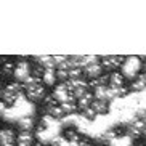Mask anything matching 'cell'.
Here are the masks:
<instances>
[{
	"mask_svg": "<svg viewBox=\"0 0 146 146\" xmlns=\"http://www.w3.org/2000/svg\"><path fill=\"white\" fill-rule=\"evenodd\" d=\"M119 72L124 76L125 80H133L143 69V61L140 56H125L122 64H120Z\"/></svg>",
	"mask_w": 146,
	"mask_h": 146,
	"instance_id": "1",
	"label": "cell"
},
{
	"mask_svg": "<svg viewBox=\"0 0 146 146\" xmlns=\"http://www.w3.org/2000/svg\"><path fill=\"white\" fill-rule=\"evenodd\" d=\"M31 64L26 58H21L15 63V71H13V76L11 77L15 79V82H19V84H24L27 80V77H31Z\"/></svg>",
	"mask_w": 146,
	"mask_h": 146,
	"instance_id": "2",
	"label": "cell"
},
{
	"mask_svg": "<svg viewBox=\"0 0 146 146\" xmlns=\"http://www.w3.org/2000/svg\"><path fill=\"white\" fill-rule=\"evenodd\" d=\"M53 98L58 101V103H68V101H74V96L72 93L69 92V88L66 87L64 82H58L55 87H52V92H50Z\"/></svg>",
	"mask_w": 146,
	"mask_h": 146,
	"instance_id": "3",
	"label": "cell"
},
{
	"mask_svg": "<svg viewBox=\"0 0 146 146\" xmlns=\"http://www.w3.org/2000/svg\"><path fill=\"white\" fill-rule=\"evenodd\" d=\"M125 56H100V63L103 66L104 72L109 74V72H114L120 68L122 61H124Z\"/></svg>",
	"mask_w": 146,
	"mask_h": 146,
	"instance_id": "4",
	"label": "cell"
},
{
	"mask_svg": "<svg viewBox=\"0 0 146 146\" xmlns=\"http://www.w3.org/2000/svg\"><path fill=\"white\" fill-rule=\"evenodd\" d=\"M0 146H16V130L13 127L0 129Z\"/></svg>",
	"mask_w": 146,
	"mask_h": 146,
	"instance_id": "5",
	"label": "cell"
},
{
	"mask_svg": "<svg viewBox=\"0 0 146 146\" xmlns=\"http://www.w3.org/2000/svg\"><path fill=\"white\" fill-rule=\"evenodd\" d=\"M103 74H104V69H103V66H101L100 61H96L93 64L84 68V79H85V80H93V79L100 77V76H103Z\"/></svg>",
	"mask_w": 146,
	"mask_h": 146,
	"instance_id": "6",
	"label": "cell"
},
{
	"mask_svg": "<svg viewBox=\"0 0 146 146\" xmlns=\"http://www.w3.org/2000/svg\"><path fill=\"white\" fill-rule=\"evenodd\" d=\"M127 87H129L130 93H132V92H143V90H146V72H140L133 80H130V84Z\"/></svg>",
	"mask_w": 146,
	"mask_h": 146,
	"instance_id": "7",
	"label": "cell"
},
{
	"mask_svg": "<svg viewBox=\"0 0 146 146\" xmlns=\"http://www.w3.org/2000/svg\"><path fill=\"white\" fill-rule=\"evenodd\" d=\"M42 84L45 87H55L58 84V77H56V69H43V74H42Z\"/></svg>",
	"mask_w": 146,
	"mask_h": 146,
	"instance_id": "8",
	"label": "cell"
},
{
	"mask_svg": "<svg viewBox=\"0 0 146 146\" xmlns=\"http://www.w3.org/2000/svg\"><path fill=\"white\" fill-rule=\"evenodd\" d=\"M93 100H95V96H93V93H92V90L85 92L80 98L76 100V104H77L79 112H82L84 109H87V108H90V104L93 103Z\"/></svg>",
	"mask_w": 146,
	"mask_h": 146,
	"instance_id": "9",
	"label": "cell"
},
{
	"mask_svg": "<svg viewBox=\"0 0 146 146\" xmlns=\"http://www.w3.org/2000/svg\"><path fill=\"white\" fill-rule=\"evenodd\" d=\"M90 108L93 109V112L96 116H104L109 111V103L104 100H93V103L90 104Z\"/></svg>",
	"mask_w": 146,
	"mask_h": 146,
	"instance_id": "10",
	"label": "cell"
},
{
	"mask_svg": "<svg viewBox=\"0 0 146 146\" xmlns=\"http://www.w3.org/2000/svg\"><path fill=\"white\" fill-rule=\"evenodd\" d=\"M125 79L124 76L119 72V71H114V72H109V87H114V88H119V87H125Z\"/></svg>",
	"mask_w": 146,
	"mask_h": 146,
	"instance_id": "11",
	"label": "cell"
},
{
	"mask_svg": "<svg viewBox=\"0 0 146 146\" xmlns=\"http://www.w3.org/2000/svg\"><path fill=\"white\" fill-rule=\"evenodd\" d=\"M18 127H19V130H32V127H34L32 116H21L18 119Z\"/></svg>",
	"mask_w": 146,
	"mask_h": 146,
	"instance_id": "12",
	"label": "cell"
}]
</instances>
